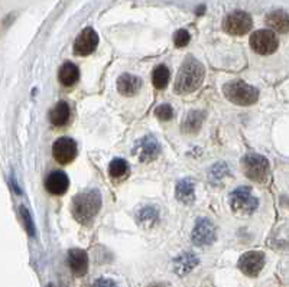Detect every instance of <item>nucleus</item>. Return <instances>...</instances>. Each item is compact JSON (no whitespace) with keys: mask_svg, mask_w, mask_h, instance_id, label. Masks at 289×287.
I'll use <instances>...</instances> for the list:
<instances>
[{"mask_svg":"<svg viewBox=\"0 0 289 287\" xmlns=\"http://www.w3.org/2000/svg\"><path fill=\"white\" fill-rule=\"evenodd\" d=\"M204 75H205V69L202 64L193 57H188L178 71L174 84V91L179 96L191 94L202 84Z\"/></svg>","mask_w":289,"mask_h":287,"instance_id":"f257e3e1","label":"nucleus"},{"mask_svg":"<svg viewBox=\"0 0 289 287\" xmlns=\"http://www.w3.org/2000/svg\"><path fill=\"white\" fill-rule=\"evenodd\" d=\"M101 208V195L98 191H86L78 193L72 199L71 214L77 220V223L89 225L94 220Z\"/></svg>","mask_w":289,"mask_h":287,"instance_id":"f03ea898","label":"nucleus"},{"mask_svg":"<svg viewBox=\"0 0 289 287\" xmlns=\"http://www.w3.org/2000/svg\"><path fill=\"white\" fill-rule=\"evenodd\" d=\"M223 93L227 100L237 105H252L255 104L259 98V91L253 85H249L247 82L242 80L230 81L223 87Z\"/></svg>","mask_w":289,"mask_h":287,"instance_id":"7ed1b4c3","label":"nucleus"},{"mask_svg":"<svg viewBox=\"0 0 289 287\" xmlns=\"http://www.w3.org/2000/svg\"><path fill=\"white\" fill-rule=\"evenodd\" d=\"M231 211L239 217H250L259 206V199L252 193L249 186H240L228 196Z\"/></svg>","mask_w":289,"mask_h":287,"instance_id":"20e7f679","label":"nucleus"},{"mask_svg":"<svg viewBox=\"0 0 289 287\" xmlns=\"http://www.w3.org/2000/svg\"><path fill=\"white\" fill-rule=\"evenodd\" d=\"M242 169L245 175L257 184H265L269 179L270 175V166L269 160L262 155L249 153L242 159Z\"/></svg>","mask_w":289,"mask_h":287,"instance_id":"39448f33","label":"nucleus"},{"mask_svg":"<svg viewBox=\"0 0 289 287\" xmlns=\"http://www.w3.org/2000/svg\"><path fill=\"white\" fill-rule=\"evenodd\" d=\"M279 46V41L275 31L259 29L250 36V48L259 55H270Z\"/></svg>","mask_w":289,"mask_h":287,"instance_id":"423d86ee","label":"nucleus"},{"mask_svg":"<svg viewBox=\"0 0 289 287\" xmlns=\"http://www.w3.org/2000/svg\"><path fill=\"white\" fill-rule=\"evenodd\" d=\"M253 20L249 13L243 10H234L225 16L223 28L228 35L234 36H243L252 29Z\"/></svg>","mask_w":289,"mask_h":287,"instance_id":"0eeeda50","label":"nucleus"},{"mask_svg":"<svg viewBox=\"0 0 289 287\" xmlns=\"http://www.w3.org/2000/svg\"><path fill=\"white\" fill-rule=\"evenodd\" d=\"M217 237V229L213 221L208 218H198L194 225L193 234H191V241L197 247H207L211 246L216 241Z\"/></svg>","mask_w":289,"mask_h":287,"instance_id":"6e6552de","label":"nucleus"},{"mask_svg":"<svg viewBox=\"0 0 289 287\" xmlns=\"http://www.w3.org/2000/svg\"><path fill=\"white\" fill-rule=\"evenodd\" d=\"M133 155L140 162H145V163L152 162L161 155V144L154 136H151V134L143 136L142 139H139L134 143Z\"/></svg>","mask_w":289,"mask_h":287,"instance_id":"1a4fd4ad","label":"nucleus"},{"mask_svg":"<svg viewBox=\"0 0 289 287\" xmlns=\"http://www.w3.org/2000/svg\"><path fill=\"white\" fill-rule=\"evenodd\" d=\"M52 156L60 164H68L77 156V144L69 137H60L52 144Z\"/></svg>","mask_w":289,"mask_h":287,"instance_id":"9d476101","label":"nucleus"},{"mask_svg":"<svg viewBox=\"0 0 289 287\" xmlns=\"http://www.w3.org/2000/svg\"><path fill=\"white\" fill-rule=\"evenodd\" d=\"M239 270L249 276L256 277L265 266V254L262 251H247L239 258Z\"/></svg>","mask_w":289,"mask_h":287,"instance_id":"9b49d317","label":"nucleus"},{"mask_svg":"<svg viewBox=\"0 0 289 287\" xmlns=\"http://www.w3.org/2000/svg\"><path fill=\"white\" fill-rule=\"evenodd\" d=\"M98 45V35L93 28H86L77 36L74 42V54L78 57H87L96 51Z\"/></svg>","mask_w":289,"mask_h":287,"instance_id":"f8f14e48","label":"nucleus"},{"mask_svg":"<svg viewBox=\"0 0 289 287\" xmlns=\"http://www.w3.org/2000/svg\"><path fill=\"white\" fill-rule=\"evenodd\" d=\"M67 261H68L71 271L78 277L84 276L89 270V255L81 248L69 250L68 255H67Z\"/></svg>","mask_w":289,"mask_h":287,"instance_id":"ddd939ff","label":"nucleus"},{"mask_svg":"<svg viewBox=\"0 0 289 287\" xmlns=\"http://www.w3.org/2000/svg\"><path fill=\"white\" fill-rule=\"evenodd\" d=\"M68 186L69 179L63 170H54L45 179V189L51 195H64L68 191Z\"/></svg>","mask_w":289,"mask_h":287,"instance_id":"4468645a","label":"nucleus"},{"mask_svg":"<svg viewBox=\"0 0 289 287\" xmlns=\"http://www.w3.org/2000/svg\"><path fill=\"white\" fill-rule=\"evenodd\" d=\"M142 87V80L132 74H122L117 80V91L125 97L134 96Z\"/></svg>","mask_w":289,"mask_h":287,"instance_id":"2eb2a0df","label":"nucleus"},{"mask_svg":"<svg viewBox=\"0 0 289 287\" xmlns=\"http://www.w3.org/2000/svg\"><path fill=\"white\" fill-rule=\"evenodd\" d=\"M266 25L279 33L289 32V13L285 10H273L266 16Z\"/></svg>","mask_w":289,"mask_h":287,"instance_id":"dca6fc26","label":"nucleus"},{"mask_svg":"<svg viewBox=\"0 0 289 287\" xmlns=\"http://www.w3.org/2000/svg\"><path fill=\"white\" fill-rule=\"evenodd\" d=\"M205 119V113L200 111V110H191L182 120L181 124V131L185 134H195L200 131V128L204 123Z\"/></svg>","mask_w":289,"mask_h":287,"instance_id":"f3484780","label":"nucleus"},{"mask_svg":"<svg viewBox=\"0 0 289 287\" xmlns=\"http://www.w3.org/2000/svg\"><path fill=\"white\" fill-rule=\"evenodd\" d=\"M198 258L193 253H182L174 260V270L178 276H185L198 266Z\"/></svg>","mask_w":289,"mask_h":287,"instance_id":"a211bd4d","label":"nucleus"},{"mask_svg":"<svg viewBox=\"0 0 289 287\" xmlns=\"http://www.w3.org/2000/svg\"><path fill=\"white\" fill-rule=\"evenodd\" d=\"M159 220V212L155 206H143L136 214V223L143 228H152Z\"/></svg>","mask_w":289,"mask_h":287,"instance_id":"6ab92c4d","label":"nucleus"},{"mask_svg":"<svg viewBox=\"0 0 289 287\" xmlns=\"http://www.w3.org/2000/svg\"><path fill=\"white\" fill-rule=\"evenodd\" d=\"M58 78H60V82L64 87H72L80 78V69H78L77 65H74L72 62H65L60 68Z\"/></svg>","mask_w":289,"mask_h":287,"instance_id":"aec40b11","label":"nucleus"},{"mask_svg":"<svg viewBox=\"0 0 289 287\" xmlns=\"http://www.w3.org/2000/svg\"><path fill=\"white\" fill-rule=\"evenodd\" d=\"M175 196L178 201H181L184 204H193L194 199H195V189H194L193 181L191 179H181L177 184Z\"/></svg>","mask_w":289,"mask_h":287,"instance_id":"412c9836","label":"nucleus"},{"mask_svg":"<svg viewBox=\"0 0 289 287\" xmlns=\"http://www.w3.org/2000/svg\"><path fill=\"white\" fill-rule=\"evenodd\" d=\"M71 116L69 105L65 101H60L49 113V120L54 126H64L68 123Z\"/></svg>","mask_w":289,"mask_h":287,"instance_id":"4be33fe9","label":"nucleus"},{"mask_svg":"<svg viewBox=\"0 0 289 287\" xmlns=\"http://www.w3.org/2000/svg\"><path fill=\"white\" fill-rule=\"evenodd\" d=\"M109 175L113 181H122L129 176V163L122 158H116L110 162Z\"/></svg>","mask_w":289,"mask_h":287,"instance_id":"5701e85b","label":"nucleus"},{"mask_svg":"<svg viewBox=\"0 0 289 287\" xmlns=\"http://www.w3.org/2000/svg\"><path fill=\"white\" fill-rule=\"evenodd\" d=\"M169 77H171V74H169L168 66L166 65H158L152 72V82H154L155 88L163 90L169 82Z\"/></svg>","mask_w":289,"mask_h":287,"instance_id":"b1692460","label":"nucleus"},{"mask_svg":"<svg viewBox=\"0 0 289 287\" xmlns=\"http://www.w3.org/2000/svg\"><path fill=\"white\" fill-rule=\"evenodd\" d=\"M228 173V167L224 162H219L216 163L211 169H210V178L211 182H220L224 179V176Z\"/></svg>","mask_w":289,"mask_h":287,"instance_id":"393cba45","label":"nucleus"},{"mask_svg":"<svg viewBox=\"0 0 289 287\" xmlns=\"http://www.w3.org/2000/svg\"><path fill=\"white\" fill-rule=\"evenodd\" d=\"M19 212H21V217H22V221H23L25 229L28 231V234H29L31 237H35V234H36V232H35V224H33L32 217H31L28 208L22 205V206L19 208Z\"/></svg>","mask_w":289,"mask_h":287,"instance_id":"a878e982","label":"nucleus"},{"mask_svg":"<svg viewBox=\"0 0 289 287\" xmlns=\"http://www.w3.org/2000/svg\"><path fill=\"white\" fill-rule=\"evenodd\" d=\"M155 116L161 122H169L174 117V108L169 104H161L155 108Z\"/></svg>","mask_w":289,"mask_h":287,"instance_id":"bb28decb","label":"nucleus"},{"mask_svg":"<svg viewBox=\"0 0 289 287\" xmlns=\"http://www.w3.org/2000/svg\"><path fill=\"white\" fill-rule=\"evenodd\" d=\"M190 39H191V35H190V32L187 29H178L175 32V35H174V43L178 48L187 46L188 42H190Z\"/></svg>","mask_w":289,"mask_h":287,"instance_id":"cd10ccee","label":"nucleus"},{"mask_svg":"<svg viewBox=\"0 0 289 287\" xmlns=\"http://www.w3.org/2000/svg\"><path fill=\"white\" fill-rule=\"evenodd\" d=\"M91 287H119V285L114 280H111V279L101 277V279H97Z\"/></svg>","mask_w":289,"mask_h":287,"instance_id":"c85d7f7f","label":"nucleus"},{"mask_svg":"<svg viewBox=\"0 0 289 287\" xmlns=\"http://www.w3.org/2000/svg\"><path fill=\"white\" fill-rule=\"evenodd\" d=\"M204 10H205V6H200V9L197 10V15H202Z\"/></svg>","mask_w":289,"mask_h":287,"instance_id":"c756f323","label":"nucleus"},{"mask_svg":"<svg viewBox=\"0 0 289 287\" xmlns=\"http://www.w3.org/2000/svg\"><path fill=\"white\" fill-rule=\"evenodd\" d=\"M148 287H165V285H162V283H154V285H151V286Z\"/></svg>","mask_w":289,"mask_h":287,"instance_id":"7c9ffc66","label":"nucleus"},{"mask_svg":"<svg viewBox=\"0 0 289 287\" xmlns=\"http://www.w3.org/2000/svg\"><path fill=\"white\" fill-rule=\"evenodd\" d=\"M48 287H52V285H49V286H48Z\"/></svg>","mask_w":289,"mask_h":287,"instance_id":"2f4dec72","label":"nucleus"}]
</instances>
